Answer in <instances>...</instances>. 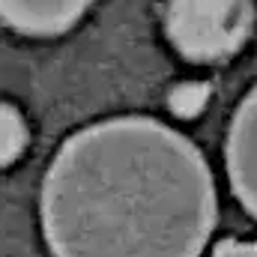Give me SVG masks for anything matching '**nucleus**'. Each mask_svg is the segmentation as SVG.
Here are the masks:
<instances>
[{
  "label": "nucleus",
  "instance_id": "f257e3e1",
  "mask_svg": "<svg viewBox=\"0 0 257 257\" xmlns=\"http://www.w3.org/2000/svg\"><path fill=\"white\" fill-rule=\"evenodd\" d=\"M39 215L54 257H200L215 186L189 138L150 117H114L60 147Z\"/></svg>",
  "mask_w": 257,
  "mask_h": 257
},
{
  "label": "nucleus",
  "instance_id": "f03ea898",
  "mask_svg": "<svg viewBox=\"0 0 257 257\" xmlns=\"http://www.w3.org/2000/svg\"><path fill=\"white\" fill-rule=\"evenodd\" d=\"M165 30L171 45L194 63L233 57L254 30L251 0H168Z\"/></svg>",
  "mask_w": 257,
  "mask_h": 257
},
{
  "label": "nucleus",
  "instance_id": "7ed1b4c3",
  "mask_svg": "<svg viewBox=\"0 0 257 257\" xmlns=\"http://www.w3.org/2000/svg\"><path fill=\"white\" fill-rule=\"evenodd\" d=\"M224 159L233 194L257 218V87L239 102L230 120Z\"/></svg>",
  "mask_w": 257,
  "mask_h": 257
},
{
  "label": "nucleus",
  "instance_id": "20e7f679",
  "mask_svg": "<svg viewBox=\"0 0 257 257\" xmlns=\"http://www.w3.org/2000/svg\"><path fill=\"white\" fill-rule=\"evenodd\" d=\"M90 0H0V21L27 36H57L69 30Z\"/></svg>",
  "mask_w": 257,
  "mask_h": 257
},
{
  "label": "nucleus",
  "instance_id": "39448f33",
  "mask_svg": "<svg viewBox=\"0 0 257 257\" xmlns=\"http://www.w3.org/2000/svg\"><path fill=\"white\" fill-rule=\"evenodd\" d=\"M27 147V123L18 108L0 102V168L12 165Z\"/></svg>",
  "mask_w": 257,
  "mask_h": 257
},
{
  "label": "nucleus",
  "instance_id": "423d86ee",
  "mask_svg": "<svg viewBox=\"0 0 257 257\" xmlns=\"http://www.w3.org/2000/svg\"><path fill=\"white\" fill-rule=\"evenodd\" d=\"M206 99H209V87L206 84H180L171 93V111L180 114V117H194V114L203 111Z\"/></svg>",
  "mask_w": 257,
  "mask_h": 257
},
{
  "label": "nucleus",
  "instance_id": "0eeeda50",
  "mask_svg": "<svg viewBox=\"0 0 257 257\" xmlns=\"http://www.w3.org/2000/svg\"><path fill=\"white\" fill-rule=\"evenodd\" d=\"M212 257H257V242H236V239H230V242L215 245Z\"/></svg>",
  "mask_w": 257,
  "mask_h": 257
}]
</instances>
